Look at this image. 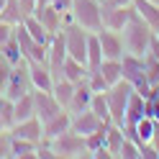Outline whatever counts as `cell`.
Wrapping results in <instances>:
<instances>
[{
	"instance_id": "1",
	"label": "cell",
	"mask_w": 159,
	"mask_h": 159,
	"mask_svg": "<svg viewBox=\"0 0 159 159\" xmlns=\"http://www.w3.org/2000/svg\"><path fill=\"white\" fill-rule=\"evenodd\" d=\"M121 34H123L126 54H134V57H146V54H149V46H152L154 31L144 23V18L139 16L136 11H131V18H128L126 26L121 28Z\"/></svg>"
},
{
	"instance_id": "2",
	"label": "cell",
	"mask_w": 159,
	"mask_h": 159,
	"mask_svg": "<svg viewBox=\"0 0 159 159\" xmlns=\"http://www.w3.org/2000/svg\"><path fill=\"white\" fill-rule=\"evenodd\" d=\"M69 16L77 26L85 31H98L103 28V16H100V0H72Z\"/></svg>"
},
{
	"instance_id": "3",
	"label": "cell",
	"mask_w": 159,
	"mask_h": 159,
	"mask_svg": "<svg viewBox=\"0 0 159 159\" xmlns=\"http://www.w3.org/2000/svg\"><path fill=\"white\" fill-rule=\"evenodd\" d=\"M134 85L121 80V82L111 85L105 90V100H108V111H111V123L123 126V116H126V103H128V95H131Z\"/></svg>"
},
{
	"instance_id": "4",
	"label": "cell",
	"mask_w": 159,
	"mask_h": 159,
	"mask_svg": "<svg viewBox=\"0 0 159 159\" xmlns=\"http://www.w3.org/2000/svg\"><path fill=\"white\" fill-rule=\"evenodd\" d=\"M62 34H64V44H67V57H72V59L85 64V59H87V39H90L93 31H85L82 26L69 21L62 28Z\"/></svg>"
},
{
	"instance_id": "5",
	"label": "cell",
	"mask_w": 159,
	"mask_h": 159,
	"mask_svg": "<svg viewBox=\"0 0 159 159\" xmlns=\"http://www.w3.org/2000/svg\"><path fill=\"white\" fill-rule=\"evenodd\" d=\"M52 146H54V152L57 157H90V152H87V141H85V136L82 134H77V131H64L62 136H57L52 139Z\"/></svg>"
},
{
	"instance_id": "6",
	"label": "cell",
	"mask_w": 159,
	"mask_h": 159,
	"mask_svg": "<svg viewBox=\"0 0 159 159\" xmlns=\"http://www.w3.org/2000/svg\"><path fill=\"white\" fill-rule=\"evenodd\" d=\"M34 85H31V75H28V62L21 59L18 64H13L11 69V80H8V87H5V98L8 100H18L21 95L31 93Z\"/></svg>"
},
{
	"instance_id": "7",
	"label": "cell",
	"mask_w": 159,
	"mask_h": 159,
	"mask_svg": "<svg viewBox=\"0 0 159 159\" xmlns=\"http://www.w3.org/2000/svg\"><path fill=\"white\" fill-rule=\"evenodd\" d=\"M34 16L41 21V26L49 31V36H54V34H59L62 28L72 21V16H69V11H59V8H54L52 3L49 5H39L36 11H34Z\"/></svg>"
},
{
	"instance_id": "8",
	"label": "cell",
	"mask_w": 159,
	"mask_h": 159,
	"mask_svg": "<svg viewBox=\"0 0 159 159\" xmlns=\"http://www.w3.org/2000/svg\"><path fill=\"white\" fill-rule=\"evenodd\" d=\"M98 41L103 46V57L105 59H123L126 57V44H123V34L113 31V28H98L95 31Z\"/></svg>"
},
{
	"instance_id": "9",
	"label": "cell",
	"mask_w": 159,
	"mask_h": 159,
	"mask_svg": "<svg viewBox=\"0 0 159 159\" xmlns=\"http://www.w3.org/2000/svg\"><path fill=\"white\" fill-rule=\"evenodd\" d=\"M34 111H36V118L44 123L52 116H57L59 111H64V108L54 100L52 90H34Z\"/></svg>"
},
{
	"instance_id": "10",
	"label": "cell",
	"mask_w": 159,
	"mask_h": 159,
	"mask_svg": "<svg viewBox=\"0 0 159 159\" xmlns=\"http://www.w3.org/2000/svg\"><path fill=\"white\" fill-rule=\"evenodd\" d=\"M134 8H121V5H111V3H100V16H103V28H113L121 31L126 21L131 18Z\"/></svg>"
},
{
	"instance_id": "11",
	"label": "cell",
	"mask_w": 159,
	"mask_h": 159,
	"mask_svg": "<svg viewBox=\"0 0 159 159\" xmlns=\"http://www.w3.org/2000/svg\"><path fill=\"white\" fill-rule=\"evenodd\" d=\"M11 134H13L16 139H26V141L39 144V141L44 139V123L34 116V118H26V121L13 123V126H11Z\"/></svg>"
},
{
	"instance_id": "12",
	"label": "cell",
	"mask_w": 159,
	"mask_h": 159,
	"mask_svg": "<svg viewBox=\"0 0 159 159\" xmlns=\"http://www.w3.org/2000/svg\"><path fill=\"white\" fill-rule=\"evenodd\" d=\"M28 75H31L34 90H52L54 87V75L46 62H28Z\"/></svg>"
},
{
	"instance_id": "13",
	"label": "cell",
	"mask_w": 159,
	"mask_h": 159,
	"mask_svg": "<svg viewBox=\"0 0 159 159\" xmlns=\"http://www.w3.org/2000/svg\"><path fill=\"white\" fill-rule=\"evenodd\" d=\"M105 126V121H100L90 108L87 111H82V113H72V131H77V134H82V136H87V134H93V131H98V128H103Z\"/></svg>"
},
{
	"instance_id": "14",
	"label": "cell",
	"mask_w": 159,
	"mask_h": 159,
	"mask_svg": "<svg viewBox=\"0 0 159 159\" xmlns=\"http://www.w3.org/2000/svg\"><path fill=\"white\" fill-rule=\"evenodd\" d=\"M69 126H72V113L69 111H59L57 116L49 118V121H44V139L52 141V139L62 136L64 131H69Z\"/></svg>"
},
{
	"instance_id": "15",
	"label": "cell",
	"mask_w": 159,
	"mask_h": 159,
	"mask_svg": "<svg viewBox=\"0 0 159 159\" xmlns=\"http://www.w3.org/2000/svg\"><path fill=\"white\" fill-rule=\"evenodd\" d=\"M131 8L144 18V23L152 31H159V5L157 3H152V0H134Z\"/></svg>"
},
{
	"instance_id": "16",
	"label": "cell",
	"mask_w": 159,
	"mask_h": 159,
	"mask_svg": "<svg viewBox=\"0 0 159 159\" xmlns=\"http://www.w3.org/2000/svg\"><path fill=\"white\" fill-rule=\"evenodd\" d=\"M93 90H90V85L85 82H77L75 85V95H72V103H69V108L67 111L69 113H82V111H87V108H90V100H93Z\"/></svg>"
},
{
	"instance_id": "17",
	"label": "cell",
	"mask_w": 159,
	"mask_h": 159,
	"mask_svg": "<svg viewBox=\"0 0 159 159\" xmlns=\"http://www.w3.org/2000/svg\"><path fill=\"white\" fill-rule=\"evenodd\" d=\"M36 111H34V90L21 95L18 100H13V123L18 121H26V118H34Z\"/></svg>"
},
{
	"instance_id": "18",
	"label": "cell",
	"mask_w": 159,
	"mask_h": 159,
	"mask_svg": "<svg viewBox=\"0 0 159 159\" xmlns=\"http://www.w3.org/2000/svg\"><path fill=\"white\" fill-rule=\"evenodd\" d=\"M98 72L103 75L105 85L111 87V85H116V82L123 80V64H121V59H103V64L98 67Z\"/></svg>"
},
{
	"instance_id": "19",
	"label": "cell",
	"mask_w": 159,
	"mask_h": 159,
	"mask_svg": "<svg viewBox=\"0 0 159 159\" xmlns=\"http://www.w3.org/2000/svg\"><path fill=\"white\" fill-rule=\"evenodd\" d=\"M123 139H126L123 126H118V123H108V128H105V149H108V154H111V157H118Z\"/></svg>"
},
{
	"instance_id": "20",
	"label": "cell",
	"mask_w": 159,
	"mask_h": 159,
	"mask_svg": "<svg viewBox=\"0 0 159 159\" xmlns=\"http://www.w3.org/2000/svg\"><path fill=\"white\" fill-rule=\"evenodd\" d=\"M139 118H144V95L139 93V90H131V95H128V103H126L123 123H136Z\"/></svg>"
},
{
	"instance_id": "21",
	"label": "cell",
	"mask_w": 159,
	"mask_h": 159,
	"mask_svg": "<svg viewBox=\"0 0 159 159\" xmlns=\"http://www.w3.org/2000/svg\"><path fill=\"white\" fill-rule=\"evenodd\" d=\"M62 77L69 80V82H75V85L82 82V80L87 77V64L77 62V59H72V57H67L62 62Z\"/></svg>"
},
{
	"instance_id": "22",
	"label": "cell",
	"mask_w": 159,
	"mask_h": 159,
	"mask_svg": "<svg viewBox=\"0 0 159 159\" xmlns=\"http://www.w3.org/2000/svg\"><path fill=\"white\" fill-rule=\"evenodd\" d=\"M52 95H54V100L67 111L69 103H72V95H75V82H69V80H64V77H62V80H54Z\"/></svg>"
},
{
	"instance_id": "23",
	"label": "cell",
	"mask_w": 159,
	"mask_h": 159,
	"mask_svg": "<svg viewBox=\"0 0 159 159\" xmlns=\"http://www.w3.org/2000/svg\"><path fill=\"white\" fill-rule=\"evenodd\" d=\"M103 46H100V41H98V36H95V31L90 34V39H87V59H85V64H87V69H98L103 64Z\"/></svg>"
},
{
	"instance_id": "24",
	"label": "cell",
	"mask_w": 159,
	"mask_h": 159,
	"mask_svg": "<svg viewBox=\"0 0 159 159\" xmlns=\"http://www.w3.org/2000/svg\"><path fill=\"white\" fill-rule=\"evenodd\" d=\"M23 26H26V31L31 34V39H34V41H39V44H49V39H52V36H49V31L41 26V21H39L34 13L23 18Z\"/></svg>"
},
{
	"instance_id": "25",
	"label": "cell",
	"mask_w": 159,
	"mask_h": 159,
	"mask_svg": "<svg viewBox=\"0 0 159 159\" xmlns=\"http://www.w3.org/2000/svg\"><path fill=\"white\" fill-rule=\"evenodd\" d=\"M36 146L34 141H26V139H16L13 136V146H11V157L13 159H36Z\"/></svg>"
},
{
	"instance_id": "26",
	"label": "cell",
	"mask_w": 159,
	"mask_h": 159,
	"mask_svg": "<svg viewBox=\"0 0 159 159\" xmlns=\"http://www.w3.org/2000/svg\"><path fill=\"white\" fill-rule=\"evenodd\" d=\"M0 18H3V21H8V23H13V26H18V23L26 18V13L21 11L18 0H5L3 11H0Z\"/></svg>"
},
{
	"instance_id": "27",
	"label": "cell",
	"mask_w": 159,
	"mask_h": 159,
	"mask_svg": "<svg viewBox=\"0 0 159 159\" xmlns=\"http://www.w3.org/2000/svg\"><path fill=\"white\" fill-rule=\"evenodd\" d=\"M90 111L100 118V121L111 123V111H108V100H105V93H95L93 100H90Z\"/></svg>"
},
{
	"instance_id": "28",
	"label": "cell",
	"mask_w": 159,
	"mask_h": 159,
	"mask_svg": "<svg viewBox=\"0 0 159 159\" xmlns=\"http://www.w3.org/2000/svg\"><path fill=\"white\" fill-rule=\"evenodd\" d=\"M0 57H3L5 62H11V64H18V62L23 59V54H21V46H18L16 36H13L8 44H3V46H0Z\"/></svg>"
},
{
	"instance_id": "29",
	"label": "cell",
	"mask_w": 159,
	"mask_h": 159,
	"mask_svg": "<svg viewBox=\"0 0 159 159\" xmlns=\"http://www.w3.org/2000/svg\"><path fill=\"white\" fill-rule=\"evenodd\" d=\"M144 72H146V82L157 87L159 85V59H154L152 54L144 57Z\"/></svg>"
},
{
	"instance_id": "30",
	"label": "cell",
	"mask_w": 159,
	"mask_h": 159,
	"mask_svg": "<svg viewBox=\"0 0 159 159\" xmlns=\"http://www.w3.org/2000/svg\"><path fill=\"white\" fill-rule=\"evenodd\" d=\"M118 159H141V146H139L134 139H123L121 144V152H118Z\"/></svg>"
},
{
	"instance_id": "31",
	"label": "cell",
	"mask_w": 159,
	"mask_h": 159,
	"mask_svg": "<svg viewBox=\"0 0 159 159\" xmlns=\"http://www.w3.org/2000/svg\"><path fill=\"white\" fill-rule=\"evenodd\" d=\"M85 82L90 85V90H93V93H105V90H108L105 80H103V75L98 72V69H87V77H85Z\"/></svg>"
},
{
	"instance_id": "32",
	"label": "cell",
	"mask_w": 159,
	"mask_h": 159,
	"mask_svg": "<svg viewBox=\"0 0 159 159\" xmlns=\"http://www.w3.org/2000/svg\"><path fill=\"white\" fill-rule=\"evenodd\" d=\"M11 146H13V134L11 128L0 131V159H11Z\"/></svg>"
},
{
	"instance_id": "33",
	"label": "cell",
	"mask_w": 159,
	"mask_h": 159,
	"mask_svg": "<svg viewBox=\"0 0 159 159\" xmlns=\"http://www.w3.org/2000/svg\"><path fill=\"white\" fill-rule=\"evenodd\" d=\"M11 69H13V64L0 57V98H5V87H8V80H11Z\"/></svg>"
},
{
	"instance_id": "34",
	"label": "cell",
	"mask_w": 159,
	"mask_h": 159,
	"mask_svg": "<svg viewBox=\"0 0 159 159\" xmlns=\"http://www.w3.org/2000/svg\"><path fill=\"white\" fill-rule=\"evenodd\" d=\"M13 36H16V26L0 18V46H3V44H8Z\"/></svg>"
},
{
	"instance_id": "35",
	"label": "cell",
	"mask_w": 159,
	"mask_h": 159,
	"mask_svg": "<svg viewBox=\"0 0 159 159\" xmlns=\"http://www.w3.org/2000/svg\"><path fill=\"white\" fill-rule=\"evenodd\" d=\"M18 5H21V11H23L26 16H31V13L36 11V0H18Z\"/></svg>"
},
{
	"instance_id": "36",
	"label": "cell",
	"mask_w": 159,
	"mask_h": 159,
	"mask_svg": "<svg viewBox=\"0 0 159 159\" xmlns=\"http://www.w3.org/2000/svg\"><path fill=\"white\" fill-rule=\"evenodd\" d=\"M52 5H54V8H59V11H69L72 0H52Z\"/></svg>"
},
{
	"instance_id": "37",
	"label": "cell",
	"mask_w": 159,
	"mask_h": 159,
	"mask_svg": "<svg viewBox=\"0 0 159 159\" xmlns=\"http://www.w3.org/2000/svg\"><path fill=\"white\" fill-rule=\"evenodd\" d=\"M103 3H111V5H121V8H131L134 0H103Z\"/></svg>"
},
{
	"instance_id": "38",
	"label": "cell",
	"mask_w": 159,
	"mask_h": 159,
	"mask_svg": "<svg viewBox=\"0 0 159 159\" xmlns=\"http://www.w3.org/2000/svg\"><path fill=\"white\" fill-rule=\"evenodd\" d=\"M152 144L159 149V121H154V136H152Z\"/></svg>"
},
{
	"instance_id": "39",
	"label": "cell",
	"mask_w": 159,
	"mask_h": 159,
	"mask_svg": "<svg viewBox=\"0 0 159 159\" xmlns=\"http://www.w3.org/2000/svg\"><path fill=\"white\" fill-rule=\"evenodd\" d=\"M5 128H11V126H8V121L3 118V113H0V131H5Z\"/></svg>"
},
{
	"instance_id": "40",
	"label": "cell",
	"mask_w": 159,
	"mask_h": 159,
	"mask_svg": "<svg viewBox=\"0 0 159 159\" xmlns=\"http://www.w3.org/2000/svg\"><path fill=\"white\" fill-rule=\"evenodd\" d=\"M49 3H52V0H36V8L39 5H49Z\"/></svg>"
},
{
	"instance_id": "41",
	"label": "cell",
	"mask_w": 159,
	"mask_h": 159,
	"mask_svg": "<svg viewBox=\"0 0 159 159\" xmlns=\"http://www.w3.org/2000/svg\"><path fill=\"white\" fill-rule=\"evenodd\" d=\"M3 5H5V0H0V11H3Z\"/></svg>"
},
{
	"instance_id": "42",
	"label": "cell",
	"mask_w": 159,
	"mask_h": 159,
	"mask_svg": "<svg viewBox=\"0 0 159 159\" xmlns=\"http://www.w3.org/2000/svg\"><path fill=\"white\" fill-rule=\"evenodd\" d=\"M154 36H157V39H159V31H154Z\"/></svg>"
},
{
	"instance_id": "43",
	"label": "cell",
	"mask_w": 159,
	"mask_h": 159,
	"mask_svg": "<svg viewBox=\"0 0 159 159\" xmlns=\"http://www.w3.org/2000/svg\"><path fill=\"white\" fill-rule=\"evenodd\" d=\"M3 100H5V98H0V105H3Z\"/></svg>"
},
{
	"instance_id": "44",
	"label": "cell",
	"mask_w": 159,
	"mask_h": 159,
	"mask_svg": "<svg viewBox=\"0 0 159 159\" xmlns=\"http://www.w3.org/2000/svg\"><path fill=\"white\" fill-rule=\"evenodd\" d=\"M152 3H157V5H159V0H152Z\"/></svg>"
},
{
	"instance_id": "45",
	"label": "cell",
	"mask_w": 159,
	"mask_h": 159,
	"mask_svg": "<svg viewBox=\"0 0 159 159\" xmlns=\"http://www.w3.org/2000/svg\"><path fill=\"white\" fill-rule=\"evenodd\" d=\"M100 3H103V0H100Z\"/></svg>"
}]
</instances>
